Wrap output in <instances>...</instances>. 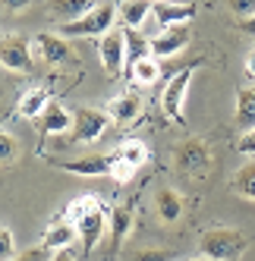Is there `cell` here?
<instances>
[{
	"label": "cell",
	"mask_w": 255,
	"mask_h": 261,
	"mask_svg": "<svg viewBox=\"0 0 255 261\" xmlns=\"http://www.w3.org/2000/svg\"><path fill=\"white\" fill-rule=\"evenodd\" d=\"M227 4H230V10H233L236 16H243V19L255 13V0H227Z\"/></svg>",
	"instance_id": "32"
},
{
	"label": "cell",
	"mask_w": 255,
	"mask_h": 261,
	"mask_svg": "<svg viewBox=\"0 0 255 261\" xmlns=\"http://www.w3.org/2000/svg\"><path fill=\"white\" fill-rule=\"evenodd\" d=\"M236 126H240L243 133L255 129V85L240 88V95H236Z\"/></svg>",
	"instance_id": "17"
},
{
	"label": "cell",
	"mask_w": 255,
	"mask_h": 261,
	"mask_svg": "<svg viewBox=\"0 0 255 261\" xmlns=\"http://www.w3.org/2000/svg\"><path fill=\"white\" fill-rule=\"evenodd\" d=\"M66 217L76 223L79 239H82V249H85V255H88V252L98 246V239H101V233H104V223H107L104 204H101L95 195H82V198H76V201H69Z\"/></svg>",
	"instance_id": "1"
},
{
	"label": "cell",
	"mask_w": 255,
	"mask_h": 261,
	"mask_svg": "<svg viewBox=\"0 0 255 261\" xmlns=\"http://www.w3.org/2000/svg\"><path fill=\"white\" fill-rule=\"evenodd\" d=\"M38 120H41V133L44 136H60V133H66V129H72V114L57 101H50Z\"/></svg>",
	"instance_id": "13"
},
{
	"label": "cell",
	"mask_w": 255,
	"mask_h": 261,
	"mask_svg": "<svg viewBox=\"0 0 255 261\" xmlns=\"http://www.w3.org/2000/svg\"><path fill=\"white\" fill-rule=\"evenodd\" d=\"M98 54H101V63L107 69V76H120L123 60H126V35L123 32H114V29L107 32V35H101Z\"/></svg>",
	"instance_id": "8"
},
{
	"label": "cell",
	"mask_w": 255,
	"mask_h": 261,
	"mask_svg": "<svg viewBox=\"0 0 255 261\" xmlns=\"http://www.w3.org/2000/svg\"><path fill=\"white\" fill-rule=\"evenodd\" d=\"M76 233H79V230H76V223H72L69 217H63V220L57 217V220H54L50 227L44 230V239H41V242H44L47 249H66L69 242L76 239Z\"/></svg>",
	"instance_id": "14"
},
{
	"label": "cell",
	"mask_w": 255,
	"mask_h": 261,
	"mask_svg": "<svg viewBox=\"0 0 255 261\" xmlns=\"http://www.w3.org/2000/svg\"><path fill=\"white\" fill-rule=\"evenodd\" d=\"M246 69H249V76L255 79V54H249V60H246Z\"/></svg>",
	"instance_id": "36"
},
{
	"label": "cell",
	"mask_w": 255,
	"mask_h": 261,
	"mask_svg": "<svg viewBox=\"0 0 255 261\" xmlns=\"http://www.w3.org/2000/svg\"><path fill=\"white\" fill-rule=\"evenodd\" d=\"M47 104H50L47 88H32V91H26L22 101H19V114L29 117V120H35V117H41V114H44V107H47Z\"/></svg>",
	"instance_id": "20"
},
{
	"label": "cell",
	"mask_w": 255,
	"mask_h": 261,
	"mask_svg": "<svg viewBox=\"0 0 255 261\" xmlns=\"http://www.w3.org/2000/svg\"><path fill=\"white\" fill-rule=\"evenodd\" d=\"M155 208H158V217H161L164 223H176L180 214H183V198H180L176 189H158Z\"/></svg>",
	"instance_id": "16"
},
{
	"label": "cell",
	"mask_w": 255,
	"mask_h": 261,
	"mask_svg": "<svg viewBox=\"0 0 255 261\" xmlns=\"http://www.w3.org/2000/svg\"><path fill=\"white\" fill-rule=\"evenodd\" d=\"M0 63H4L10 72H32L35 69L32 44L22 38V35H4V41H0Z\"/></svg>",
	"instance_id": "5"
},
{
	"label": "cell",
	"mask_w": 255,
	"mask_h": 261,
	"mask_svg": "<svg viewBox=\"0 0 255 261\" xmlns=\"http://www.w3.org/2000/svg\"><path fill=\"white\" fill-rule=\"evenodd\" d=\"M243 252H246V236L240 230L217 227L202 236V255L208 261H240Z\"/></svg>",
	"instance_id": "3"
},
{
	"label": "cell",
	"mask_w": 255,
	"mask_h": 261,
	"mask_svg": "<svg viewBox=\"0 0 255 261\" xmlns=\"http://www.w3.org/2000/svg\"><path fill=\"white\" fill-rule=\"evenodd\" d=\"M195 261H208V258H195Z\"/></svg>",
	"instance_id": "37"
},
{
	"label": "cell",
	"mask_w": 255,
	"mask_h": 261,
	"mask_svg": "<svg viewBox=\"0 0 255 261\" xmlns=\"http://www.w3.org/2000/svg\"><path fill=\"white\" fill-rule=\"evenodd\" d=\"M123 35H126V57H130V66H136L145 57H151V41L142 38L139 29H123Z\"/></svg>",
	"instance_id": "21"
},
{
	"label": "cell",
	"mask_w": 255,
	"mask_h": 261,
	"mask_svg": "<svg viewBox=\"0 0 255 261\" xmlns=\"http://www.w3.org/2000/svg\"><path fill=\"white\" fill-rule=\"evenodd\" d=\"M32 4V0H4V7L10 10V13H19V10H26Z\"/></svg>",
	"instance_id": "33"
},
{
	"label": "cell",
	"mask_w": 255,
	"mask_h": 261,
	"mask_svg": "<svg viewBox=\"0 0 255 261\" xmlns=\"http://www.w3.org/2000/svg\"><path fill=\"white\" fill-rule=\"evenodd\" d=\"M155 10V0H126L120 7V19L126 29H139L145 19H148V13Z\"/></svg>",
	"instance_id": "19"
},
{
	"label": "cell",
	"mask_w": 255,
	"mask_h": 261,
	"mask_svg": "<svg viewBox=\"0 0 255 261\" xmlns=\"http://www.w3.org/2000/svg\"><path fill=\"white\" fill-rule=\"evenodd\" d=\"M192 69H195V63L180 69L167 82V88H164V114L176 123H183V101H186V91H189V82H192Z\"/></svg>",
	"instance_id": "6"
},
{
	"label": "cell",
	"mask_w": 255,
	"mask_h": 261,
	"mask_svg": "<svg viewBox=\"0 0 255 261\" xmlns=\"http://www.w3.org/2000/svg\"><path fill=\"white\" fill-rule=\"evenodd\" d=\"M0 161H4V167H10L16 161V139L10 133L0 136Z\"/></svg>",
	"instance_id": "28"
},
{
	"label": "cell",
	"mask_w": 255,
	"mask_h": 261,
	"mask_svg": "<svg viewBox=\"0 0 255 261\" xmlns=\"http://www.w3.org/2000/svg\"><path fill=\"white\" fill-rule=\"evenodd\" d=\"M13 261H54V255H50V249H47L44 242H41V246H35V249H26V252H19V255H16Z\"/></svg>",
	"instance_id": "26"
},
{
	"label": "cell",
	"mask_w": 255,
	"mask_h": 261,
	"mask_svg": "<svg viewBox=\"0 0 255 261\" xmlns=\"http://www.w3.org/2000/svg\"><path fill=\"white\" fill-rule=\"evenodd\" d=\"M54 261H76V258H72V252H69V249H57Z\"/></svg>",
	"instance_id": "35"
},
{
	"label": "cell",
	"mask_w": 255,
	"mask_h": 261,
	"mask_svg": "<svg viewBox=\"0 0 255 261\" xmlns=\"http://www.w3.org/2000/svg\"><path fill=\"white\" fill-rule=\"evenodd\" d=\"M35 47H38L41 60H47V63H69L72 60V50H69L63 35L41 32V35H35Z\"/></svg>",
	"instance_id": "10"
},
{
	"label": "cell",
	"mask_w": 255,
	"mask_h": 261,
	"mask_svg": "<svg viewBox=\"0 0 255 261\" xmlns=\"http://www.w3.org/2000/svg\"><path fill=\"white\" fill-rule=\"evenodd\" d=\"M189 44V25H170L158 38H151V54L155 57H173Z\"/></svg>",
	"instance_id": "9"
},
{
	"label": "cell",
	"mask_w": 255,
	"mask_h": 261,
	"mask_svg": "<svg viewBox=\"0 0 255 261\" xmlns=\"http://www.w3.org/2000/svg\"><path fill=\"white\" fill-rule=\"evenodd\" d=\"M240 29H243L246 35H255V13L246 16V19H240Z\"/></svg>",
	"instance_id": "34"
},
{
	"label": "cell",
	"mask_w": 255,
	"mask_h": 261,
	"mask_svg": "<svg viewBox=\"0 0 255 261\" xmlns=\"http://www.w3.org/2000/svg\"><path fill=\"white\" fill-rule=\"evenodd\" d=\"M233 192L243 195V198H249V201H255V158L236 170V176H233Z\"/></svg>",
	"instance_id": "22"
},
{
	"label": "cell",
	"mask_w": 255,
	"mask_h": 261,
	"mask_svg": "<svg viewBox=\"0 0 255 261\" xmlns=\"http://www.w3.org/2000/svg\"><path fill=\"white\" fill-rule=\"evenodd\" d=\"M107 123H111V114H104V110H95V107H79L76 114H72V129L69 136L72 142H95Z\"/></svg>",
	"instance_id": "4"
},
{
	"label": "cell",
	"mask_w": 255,
	"mask_h": 261,
	"mask_svg": "<svg viewBox=\"0 0 255 261\" xmlns=\"http://www.w3.org/2000/svg\"><path fill=\"white\" fill-rule=\"evenodd\" d=\"M133 69V79L139 82V85H151L155 79H158V72H161V66L151 60V57H145V60H139L136 66H130Z\"/></svg>",
	"instance_id": "25"
},
{
	"label": "cell",
	"mask_w": 255,
	"mask_h": 261,
	"mask_svg": "<svg viewBox=\"0 0 255 261\" xmlns=\"http://www.w3.org/2000/svg\"><path fill=\"white\" fill-rule=\"evenodd\" d=\"M130 230H133V211L130 208H114L111 211V239H114V249H120V242L126 239Z\"/></svg>",
	"instance_id": "23"
},
{
	"label": "cell",
	"mask_w": 255,
	"mask_h": 261,
	"mask_svg": "<svg viewBox=\"0 0 255 261\" xmlns=\"http://www.w3.org/2000/svg\"><path fill=\"white\" fill-rule=\"evenodd\" d=\"M236 151H243V154L255 158V129H249V133H243V139L236 142Z\"/></svg>",
	"instance_id": "31"
},
{
	"label": "cell",
	"mask_w": 255,
	"mask_h": 261,
	"mask_svg": "<svg viewBox=\"0 0 255 261\" xmlns=\"http://www.w3.org/2000/svg\"><path fill=\"white\" fill-rule=\"evenodd\" d=\"M117 158H123L126 164H133L136 170H139V167L148 161V148H145L142 142H136V139H133V142H123V145L117 148Z\"/></svg>",
	"instance_id": "24"
},
{
	"label": "cell",
	"mask_w": 255,
	"mask_h": 261,
	"mask_svg": "<svg viewBox=\"0 0 255 261\" xmlns=\"http://www.w3.org/2000/svg\"><path fill=\"white\" fill-rule=\"evenodd\" d=\"M0 255H4V261H13L16 255H13V233L4 227L0 230Z\"/></svg>",
	"instance_id": "30"
},
{
	"label": "cell",
	"mask_w": 255,
	"mask_h": 261,
	"mask_svg": "<svg viewBox=\"0 0 255 261\" xmlns=\"http://www.w3.org/2000/svg\"><path fill=\"white\" fill-rule=\"evenodd\" d=\"M66 173H76V176H107L114 170V154H92V158H79V161H69L60 164Z\"/></svg>",
	"instance_id": "12"
},
{
	"label": "cell",
	"mask_w": 255,
	"mask_h": 261,
	"mask_svg": "<svg viewBox=\"0 0 255 261\" xmlns=\"http://www.w3.org/2000/svg\"><path fill=\"white\" fill-rule=\"evenodd\" d=\"M133 261H173V252H164V249H142L133 255Z\"/></svg>",
	"instance_id": "29"
},
{
	"label": "cell",
	"mask_w": 255,
	"mask_h": 261,
	"mask_svg": "<svg viewBox=\"0 0 255 261\" xmlns=\"http://www.w3.org/2000/svg\"><path fill=\"white\" fill-rule=\"evenodd\" d=\"M155 19L170 29V25H186L195 16V4H167V0H155Z\"/></svg>",
	"instance_id": "11"
},
{
	"label": "cell",
	"mask_w": 255,
	"mask_h": 261,
	"mask_svg": "<svg viewBox=\"0 0 255 261\" xmlns=\"http://www.w3.org/2000/svg\"><path fill=\"white\" fill-rule=\"evenodd\" d=\"M117 7L111 4V0H104V4H98L95 10H88L82 19H76V22H63L60 25V35L63 38H88V35H107L114 29V19H117Z\"/></svg>",
	"instance_id": "2"
},
{
	"label": "cell",
	"mask_w": 255,
	"mask_h": 261,
	"mask_svg": "<svg viewBox=\"0 0 255 261\" xmlns=\"http://www.w3.org/2000/svg\"><path fill=\"white\" fill-rule=\"evenodd\" d=\"M139 110H142V101H139V95L130 91V95L114 98L111 107H107V114H111V120H117V123H133L139 117Z\"/></svg>",
	"instance_id": "18"
},
{
	"label": "cell",
	"mask_w": 255,
	"mask_h": 261,
	"mask_svg": "<svg viewBox=\"0 0 255 261\" xmlns=\"http://www.w3.org/2000/svg\"><path fill=\"white\" fill-rule=\"evenodd\" d=\"M173 161L180 170H186V173H205L208 170V164H211V151H208V145L202 139H186L183 145L173 151Z\"/></svg>",
	"instance_id": "7"
},
{
	"label": "cell",
	"mask_w": 255,
	"mask_h": 261,
	"mask_svg": "<svg viewBox=\"0 0 255 261\" xmlns=\"http://www.w3.org/2000/svg\"><path fill=\"white\" fill-rule=\"evenodd\" d=\"M47 7H50V13L57 16V19L76 22V19H82L88 10H95L98 4H95V0H47Z\"/></svg>",
	"instance_id": "15"
},
{
	"label": "cell",
	"mask_w": 255,
	"mask_h": 261,
	"mask_svg": "<svg viewBox=\"0 0 255 261\" xmlns=\"http://www.w3.org/2000/svg\"><path fill=\"white\" fill-rule=\"evenodd\" d=\"M111 176H114L117 182H130V179L136 176V167H133V164H126L123 158L114 154V170H111Z\"/></svg>",
	"instance_id": "27"
}]
</instances>
